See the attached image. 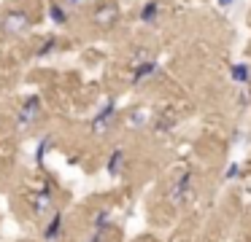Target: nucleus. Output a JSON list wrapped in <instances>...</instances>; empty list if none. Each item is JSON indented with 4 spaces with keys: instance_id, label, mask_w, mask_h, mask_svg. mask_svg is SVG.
Here are the masks:
<instances>
[{
    "instance_id": "f257e3e1",
    "label": "nucleus",
    "mask_w": 251,
    "mask_h": 242,
    "mask_svg": "<svg viewBox=\"0 0 251 242\" xmlns=\"http://www.w3.org/2000/svg\"><path fill=\"white\" fill-rule=\"evenodd\" d=\"M192 188H195V172H192V170H184L173 183H170V188H168V202L173 204V207L186 204V202L192 199Z\"/></svg>"
},
{
    "instance_id": "f03ea898",
    "label": "nucleus",
    "mask_w": 251,
    "mask_h": 242,
    "mask_svg": "<svg viewBox=\"0 0 251 242\" xmlns=\"http://www.w3.org/2000/svg\"><path fill=\"white\" fill-rule=\"evenodd\" d=\"M114 121H116V100H114V97H108V100L98 108V113H95L89 129H92L95 137H103V134L114 127Z\"/></svg>"
},
{
    "instance_id": "7ed1b4c3",
    "label": "nucleus",
    "mask_w": 251,
    "mask_h": 242,
    "mask_svg": "<svg viewBox=\"0 0 251 242\" xmlns=\"http://www.w3.org/2000/svg\"><path fill=\"white\" fill-rule=\"evenodd\" d=\"M33 19H30V11L25 8H8L0 19V30L8 32V35H22L25 30H30Z\"/></svg>"
},
{
    "instance_id": "20e7f679",
    "label": "nucleus",
    "mask_w": 251,
    "mask_h": 242,
    "mask_svg": "<svg viewBox=\"0 0 251 242\" xmlns=\"http://www.w3.org/2000/svg\"><path fill=\"white\" fill-rule=\"evenodd\" d=\"M30 207H33L35 218H46V215L54 213V188H51V183H44V186L30 197Z\"/></svg>"
},
{
    "instance_id": "39448f33",
    "label": "nucleus",
    "mask_w": 251,
    "mask_h": 242,
    "mask_svg": "<svg viewBox=\"0 0 251 242\" xmlns=\"http://www.w3.org/2000/svg\"><path fill=\"white\" fill-rule=\"evenodd\" d=\"M41 116V94H30L27 100H25V105L19 108L17 113V127L19 129H30L35 121H38Z\"/></svg>"
},
{
    "instance_id": "423d86ee",
    "label": "nucleus",
    "mask_w": 251,
    "mask_h": 242,
    "mask_svg": "<svg viewBox=\"0 0 251 242\" xmlns=\"http://www.w3.org/2000/svg\"><path fill=\"white\" fill-rule=\"evenodd\" d=\"M159 73V62L157 59H138V65L132 67V84H146L149 78Z\"/></svg>"
},
{
    "instance_id": "0eeeda50",
    "label": "nucleus",
    "mask_w": 251,
    "mask_h": 242,
    "mask_svg": "<svg viewBox=\"0 0 251 242\" xmlns=\"http://www.w3.org/2000/svg\"><path fill=\"white\" fill-rule=\"evenodd\" d=\"M62 231H65V215L60 213V210H54L49 218V223L44 226V231H41V237H44V242H57L62 237Z\"/></svg>"
},
{
    "instance_id": "6e6552de",
    "label": "nucleus",
    "mask_w": 251,
    "mask_h": 242,
    "mask_svg": "<svg viewBox=\"0 0 251 242\" xmlns=\"http://www.w3.org/2000/svg\"><path fill=\"white\" fill-rule=\"evenodd\" d=\"M108 229H111V210L103 207V210L95 213V231H92V237H89L87 242H105Z\"/></svg>"
},
{
    "instance_id": "1a4fd4ad",
    "label": "nucleus",
    "mask_w": 251,
    "mask_h": 242,
    "mask_svg": "<svg viewBox=\"0 0 251 242\" xmlns=\"http://www.w3.org/2000/svg\"><path fill=\"white\" fill-rule=\"evenodd\" d=\"M105 172H108V177H122L125 175V148L111 151L108 161H105Z\"/></svg>"
},
{
    "instance_id": "9d476101",
    "label": "nucleus",
    "mask_w": 251,
    "mask_h": 242,
    "mask_svg": "<svg viewBox=\"0 0 251 242\" xmlns=\"http://www.w3.org/2000/svg\"><path fill=\"white\" fill-rule=\"evenodd\" d=\"M116 16H119V11H116V5H111V3L100 5V8L95 11V22H98L100 27H111L116 22Z\"/></svg>"
},
{
    "instance_id": "9b49d317",
    "label": "nucleus",
    "mask_w": 251,
    "mask_h": 242,
    "mask_svg": "<svg viewBox=\"0 0 251 242\" xmlns=\"http://www.w3.org/2000/svg\"><path fill=\"white\" fill-rule=\"evenodd\" d=\"M138 19H141L143 24H154V22L159 19V0H146L143 8L138 11Z\"/></svg>"
},
{
    "instance_id": "f8f14e48",
    "label": "nucleus",
    "mask_w": 251,
    "mask_h": 242,
    "mask_svg": "<svg viewBox=\"0 0 251 242\" xmlns=\"http://www.w3.org/2000/svg\"><path fill=\"white\" fill-rule=\"evenodd\" d=\"M229 78H232L235 84H249L251 81V67L246 62H235L232 67H229Z\"/></svg>"
},
{
    "instance_id": "ddd939ff",
    "label": "nucleus",
    "mask_w": 251,
    "mask_h": 242,
    "mask_svg": "<svg viewBox=\"0 0 251 242\" xmlns=\"http://www.w3.org/2000/svg\"><path fill=\"white\" fill-rule=\"evenodd\" d=\"M49 19H51V24H57V27H62L68 22V8L65 5H60V3H49Z\"/></svg>"
},
{
    "instance_id": "4468645a",
    "label": "nucleus",
    "mask_w": 251,
    "mask_h": 242,
    "mask_svg": "<svg viewBox=\"0 0 251 242\" xmlns=\"http://www.w3.org/2000/svg\"><path fill=\"white\" fill-rule=\"evenodd\" d=\"M49 148H51V134H44V137L38 140V145H35V164H38V167H44Z\"/></svg>"
},
{
    "instance_id": "2eb2a0df",
    "label": "nucleus",
    "mask_w": 251,
    "mask_h": 242,
    "mask_svg": "<svg viewBox=\"0 0 251 242\" xmlns=\"http://www.w3.org/2000/svg\"><path fill=\"white\" fill-rule=\"evenodd\" d=\"M57 46H60V41H57V38H46V41L41 43V48H38V57L44 59V57H49V54H54Z\"/></svg>"
},
{
    "instance_id": "dca6fc26",
    "label": "nucleus",
    "mask_w": 251,
    "mask_h": 242,
    "mask_svg": "<svg viewBox=\"0 0 251 242\" xmlns=\"http://www.w3.org/2000/svg\"><path fill=\"white\" fill-rule=\"evenodd\" d=\"M240 172H243V167H240V161H229L227 167H224V180H238Z\"/></svg>"
},
{
    "instance_id": "f3484780",
    "label": "nucleus",
    "mask_w": 251,
    "mask_h": 242,
    "mask_svg": "<svg viewBox=\"0 0 251 242\" xmlns=\"http://www.w3.org/2000/svg\"><path fill=\"white\" fill-rule=\"evenodd\" d=\"M127 124H130V127H141V124H146V113H143V110H135V113H130V118H127Z\"/></svg>"
},
{
    "instance_id": "a211bd4d",
    "label": "nucleus",
    "mask_w": 251,
    "mask_h": 242,
    "mask_svg": "<svg viewBox=\"0 0 251 242\" xmlns=\"http://www.w3.org/2000/svg\"><path fill=\"white\" fill-rule=\"evenodd\" d=\"M216 3H219V8H229V5H235L238 0H216Z\"/></svg>"
},
{
    "instance_id": "6ab92c4d",
    "label": "nucleus",
    "mask_w": 251,
    "mask_h": 242,
    "mask_svg": "<svg viewBox=\"0 0 251 242\" xmlns=\"http://www.w3.org/2000/svg\"><path fill=\"white\" fill-rule=\"evenodd\" d=\"M68 3H71V5H76V3H81V0H68Z\"/></svg>"
}]
</instances>
